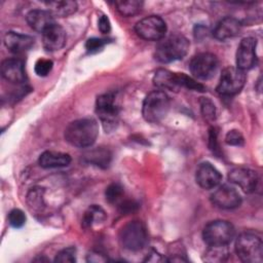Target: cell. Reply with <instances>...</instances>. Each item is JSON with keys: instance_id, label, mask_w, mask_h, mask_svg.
I'll use <instances>...</instances> for the list:
<instances>
[{"instance_id": "cell-31", "label": "cell", "mask_w": 263, "mask_h": 263, "mask_svg": "<svg viewBox=\"0 0 263 263\" xmlns=\"http://www.w3.org/2000/svg\"><path fill=\"white\" fill-rule=\"evenodd\" d=\"M8 222L14 228H21L26 223V215L20 209H13L8 214Z\"/></svg>"}, {"instance_id": "cell-25", "label": "cell", "mask_w": 263, "mask_h": 263, "mask_svg": "<svg viewBox=\"0 0 263 263\" xmlns=\"http://www.w3.org/2000/svg\"><path fill=\"white\" fill-rule=\"evenodd\" d=\"M116 9L123 16H133L138 14L143 7V2L139 0H128V1H117L115 3Z\"/></svg>"}, {"instance_id": "cell-23", "label": "cell", "mask_w": 263, "mask_h": 263, "mask_svg": "<svg viewBox=\"0 0 263 263\" xmlns=\"http://www.w3.org/2000/svg\"><path fill=\"white\" fill-rule=\"evenodd\" d=\"M84 159L92 163L97 166L106 168L108 167L110 161H111V153L108 149L103 148V147H98L91 150H88L87 152L84 153Z\"/></svg>"}, {"instance_id": "cell-11", "label": "cell", "mask_w": 263, "mask_h": 263, "mask_svg": "<svg viewBox=\"0 0 263 263\" xmlns=\"http://www.w3.org/2000/svg\"><path fill=\"white\" fill-rule=\"evenodd\" d=\"M257 40L253 37L243 38L236 50V68L241 71L253 68L257 62Z\"/></svg>"}, {"instance_id": "cell-4", "label": "cell", "mask_w": 263, "mask_h": 263, "mask_svg": "<svg viewBox=\"0 0 263 263\" xmlns=\"http://www.w3.org/2000/svg\"><path fill=\"white\" fill-rule=\"evenodd\" d=\"M237 257L246 263H261L263 260V243L261 238L252 232H243L235 241Z\"/></svg>"}, {"instance_id": "cell-7", "label": "cell", "mask_w": 263, "mask_h": 263, "mask_svg": "<svg viewBox=\"0 0 263 263\" xmlns=\"http://www.w3.org/2000/svg\"><path fill=\"white\" fill-rule=\"evenodd\" d=\"M233 225L225 220H215L208 223L202 231L204 242L210 246H227L234 237Z\"/></svg>"}, {"instance_id": "cell-32", "label": "cell", "mask_w": 263, "mask_h": 263, "mask_svg": "<svg viewBox=\"0 0 263 263\" xmlns=\"http://www.w3.org/2000/svg\"><path fill=\"white\" fill-rule=\"evenodd\" d=\"M52 66H53V63L52 61L50 60H47V59H39L36 63H35V67H34V70H35V73L40 76V77H45L47 76L50 71L52 70Z\"/></svg>"}, {"instance_id": "cell-27", "label": "cell", "mask_w": 263, "mask_h": 263, "mask_svg": "<svg viewBox=\"0 0 263 263\" xmlns=\"http://www.w3.org/2000/svg\"><path fill=\"white\" fill-rule=\"evenodd\" d=\"M227 246H210L204 260L209 262H222L228 257Z\"/></svg>"}, {"instance_id": "cell-8", "label": "cell", "mask_w": 263, "mask_h": 263, "mask_svg": "<svg viewBox=\"0 0 263 263\" xmlns=\"http://www.w3.org/2000/svg\"><path fill=\"white\" fill-rule=\"evenodd\" d=\"M246 83V74L236 67L223 69L217 86V92L221 96H234L238 93Z\"/></svg>"}, {"instance_id": "cell-18", "label": "cell", "mask_w": 263, "mask_h": 263, "mask_svg": "<svg viewBox=\"0 0 263 263\" xmlns=\"http://www.w3.org/2000/svg\"><path fill=\"white\" fill-rule=\"evenodd\" d=\"M241 30L240 22L231 16H226L222 18L213 31V35L216 39L220 41H225L227 39H231L239 34Z\"/></svg>"}, {"instance_id": "cell-21", "label": "cell", "mask_w": 263, "mask_h": 263, "mask_svg": "<svg viewBox=\"0 0 263 263\" xmlns=\"http://www.w3.org/2000/svg\"><path fill=\"white\" fill-rule=\"evenodd\" d=\"M71 162V157L67 153L57 152V151H45L38 159V163L43 168H55L64 167L69 165Z\"/></svg>"}, {"instance_id": "cell-36", "label": "cell", "mask_w": 263, "mask_h": 263, "mask_svg": "<svg viewBox=\"0 0 263 263\" xmlns=\"http://www.w3.org/2000/svg\"><path fill=\"white\" fill-rule=\"evenodd\" d=\"M98 27L101 33L108 34L111 31V24L107 15L102 14L98 20Z\"/></svg>"}, {"instance_id": "cell-1", "label": "cell", "mask_w": 263, "mask_h": 263, "mask_svg": "<svg viewBox=\"0 0 263 263\" xmlns=\"http://www.w3.org/2000/svg\"><path fill=\"white\" fill-rule=\"evenodd\" d=\"M99 135L98 122L90 117L72 121L65 129V139L72 146L86 148L91 146Z\"/></svg>"}, {"instance_id": "cell-30", "label": "cell", "mask_w": 263, "mask_h": 263, "mask_svg": "<svg viewBox=\"0 0 263 263\" xmlns=\"http://www.w3.org/2000/svg\"><path fill=\"white\" fill-rule=\"evenodd\" d=\"M76 261V249L73 247H69L60 251L55 258L54 262L58 263H74Z\"/></svg>"}, {"instance_id": "cell-34", "label": "cell", "mask_w": 263, "mask_h": 263, "mask_svg": "<svg viewBox=\"0 0 263 263\" xmlns=\"http://www.w3.org/2000/svg\"><path fill=\"white\" fill-rule=\"evenodd\" d=\"M106 44V39H102V38H89L86 43H85V48L87 50V52L89 53H96L99 52L104 45Z\"/></svg>"}, {"instance_id": "cell-24", "label": "cell", "mask_w": 263, "mask_h": 263, "mask_svg": "<svg viewBox=\"0 0 263 263\" xmlns=\"http://www.w3.org/2000/svg\"><path fill=\"white\" fill-rule=\"evenodd\" d=\"M105 219H106V214L104 210L97 204H92L84 212V215L81 220V224L83 228L87 229L97 223H102Z\"/></svg>"}, {"instance_id": "cell-3", "label": "cell", "mask_w": 263, "mask_h": 263, "mask_svg": "<svg viewBox=\"0 0 263 263\" xmlns=\"http://www.w3.org/2000/svg\"><path fill=\"white\" fill-rule=\"evenodd\" d=\"M170 106V98L164 91L153 90L146 96L143 102L142 115L146 121L157 123L165 118Z\"/></svg>"}, {"instance_id": "cell-16", "label": "cell", "mask_w": 263, "mask_h": 263, "mask_svg": "<svg viewBox=\"0 0 263 263\" xmlns=\"http://www.w3.org/2000/svg\"><path fill=\"white\" fill-rule=\"evenodd\" d=\"M153 83L159 90L177 92L182 88L181 73H174L166 69H158L154 73Z\"/></svg>"}, {"instance_id": "cell-35", "label": "cell", "mask_w": 263, "mask_h": 263, "mask_svg": "<svg viewBox=\"0 0 263 263\" xmlns=\"http://www.w3.org/2000/svg\"><path fill=\"white\" fill-rule=\"evenodd\" d=\"M218 130L216 127H211L209 130V147L211 151L217 155L220 153L219 145H218Z\"/></svg>"}, {"instance_id": "cell-5", "label": "cell", "mask_w": 263, "mask_h": 263, "mask_svg": "<svg viewBox=\"0 0 263 263\" xmlns=\"http://www.w3.org/2000/svg\"><path fill=\"white\" fill-rule=\"evenodd\" d=\"M119 241L125 250L137 252L142 250L148 241L145 224L139 220L126 223L119 231Z\"/></svg>"}, {"instance_id": "cell-20", "label": "cell", "mask_w": 263, "mask_h": 263, "mask_svg": "<svg viewBox=\"0 0 263 263\" xmlns=\"http://www.w3.org/2000/svg\"><path fill=\"white\" fill-rule=\"evenodd\" d=\"M27 23L36 32L43 33L55 22L48 10L33 9L27 14Z\"/></svg>"}, {"instance_id": "cell-17", "label": "cell", "mask_w": 263, "mask_h": 263, "mask_svg": "<svg viewBox=\"0 0 263 263\" xmlns=\"http://www.w3.org/2000/svg\"><path fill=\"white\" fill-rule=\"evenodd\" d=\"M43 47L48 51H55L61 49L66 43L65 30L54 23L42 33Z\"/></svg>"}, {"instance_id": "cell-26", "label": "cell", "mask_w": 263, "mask_h": 263, "mask_svg": "<svg viewBox=\"0 0 263 263\" xmlns=\"http://www.w3.org/2000/svg\"><path fill=\"white\" fill-rule=\"evenodd\" d=\"M43 188L34 187L32 188L27 195V202L29 208L33 212H41L44 208V199H43Z\"/></svg>"}, {"instance_id": "cell-29", "label": "cell", "mask_w": 263, "mask_h": 263, "mask_svg": "<svg viewBox=\"0 0 263 263\" xmlns=\"http://www.w3.org/2000/svg\"><path fill=\"white\" fill-rule=\"evenodd\" d=\"M199 105L203 118L210 122L214 121L216 119V107L214 103L208 98H201Z\"/></svg>"}, {"instance_id": "cell-13", "label": "cell", "mask_w": 263, "mask_h": 263, "mask_svg": "<svg viewBox=\"0 0 263 263\" xmlns=\"http://www.w3.org/2000/svg\"><path fill=\"white\" fill-rule=\"evenodd\" d=\"M211 201L220 209L231 210L240 205L241 197L233 187L222 185L211 195Z\"/></svg>"}, {"instance_id": "cell-19", "label": "cell", "mask_w": 263, "mask_h": 263, "mask_svg": "<svg viewBox=\"0 0 263 263\" xmlns=\"http://www.w3.org/2000/svg\"><path fill=\"white\" fill-rule=\"evenodd\" d=\"M4 44L9 51L13 53H23L34 45V38L29 35L10 31L4 36Z\"/></svg>"}, {"instance_id": "cell-9", "label": "cell", "mask_w": 263, "mask_h": 263, "mask_svg": "<svg viewBox=\"0 0 263 263\" xmlns=\"http://www.w3.org/2000/svg\"><path fill=\"white\" fill-rule=\"evenodd\" d=\"M135 31L141 38L151 41L161 40L166 33L165 22L158 15H149L139 21Z\"/></svg>"}, {"instance_id": "cell-15", "label": "cell", "mask_w": 263, "mask_h": 263, "mask_svg": "<svg viewBox=\"0 0 263 263\" xmlns=\"http://www.w3.org/2000/svg\"><path fill=\"white\" fill-rule=\"evenodd\" d=\"M222 176L220 172L210 162H202L198 165L195 174L196 183L203 189H213L219 185Z\"/></svg>"}, {"instance_id": "cell-6", "label": "cell", "mask_w": 263, "mask_h": 263, "mask_svg": "<svg viewBox=\"0 0 263 263\" xmlns=\"http://www.w3.org/2000/svg\"><path fill=\"white\" fill-rule=\"evenodd\" d=\"M96 113L106 133L116 129L119 121V108L113 93H103L97 98Z\"/></svg>"}, {"instance_id": "cell-2", "label": "cell", "mask_w": 263, "mask_h": 263, "mask_svg": "<svg viewBox=\"0 0 263 263\" xmlns=\"http://www.w3.org/2000/svg\"><path fill=\"white\" fill-rule=\"evenodd\" d=\"M188 39L181 34L164 36L158 41L155 48V59L163 64L183 59L189 49Z\"/></svg>"}, {"instance_id": "cell-10", "label": "cell", "mask_w": 263, "mask_h": 263, "mask_svg": "<svg viewBox=\"0 0 263 263\" xmlns=\"http://www.w3.org/2000/svg\"><path fill=\"white\" fill-rule=\"evenodd\" d=\"M218 68V59L211 52H200L195 54L189 64L191 74L200 80L212 78Z\"/></svg>"}, {"instance_id": "cell-12", "label": "cell", "mask_w": 263, "mask_h": 263, "mask_svg": "<svg viewBox=\"0 0 263 263\" xmlns=\"http://www.w3.org/2000/svg\"><path fill=\"white\" fill-rule=\"evenodd\" d=\"M228 179L231 183L239 186L247 193L255 191L259 181L257 173L245 166L232 168L228 174Z\"/></svg>"}, {"instance_id": "cell-37", "label": "cell", "mask_w": 263, "mask_h": 263, "mask_svg": "<svg viewBox=\"0 0 263 263\" xmlns=\"http://www.w3.org/2000/svg\"><path fill=\"white\" fill-rule=\"evenodd\" d=\"M138 208V204L133 201V200H125V201H121L119 204V211L123 214V213H130L136 211V209Z\"/></svg>"}, {"instance_id": "cell-33", "label": "cell", "mask_w": 263, "mask_h": 263, "mask_svg": "<svg viewBox=\"0 0 263 263\" xmlns=\"http://www.w3.org/2000/svg\"><path fill=\"white\" fill-rule=\"evenodd\" d=\"M225 142L231 146H242L245 143V139L239 130L231 129L226 134Z\"/></svg>"}, {"instance_id": "cell-22", "label": "cell", "mask_w": 263, "mask_h": 263, "mask_svg": "<svg viewBox=\"0 0 263 263\" xmlns=\"http://www.w3.org/2000/svg\"><path fill=\"white\" fill-rule=\"evenodd\" d=\"M46 6L53 17H67L77 10V3L71 0L49 1L46 3Z\"/></svg>"}, {"instance_id": "cell-28", "label": "cell", "mask_w": 263, "mask_h": 263, "mask_svg": "<svg viewBox=\"0 0 263 263\" xmlns=\"http://www.w3.org/2000/svg\"><path fill=\"white\" fill-rule=\"evenodd\" d=\"M123 187L119 183H112L110 184L105 191L106 200L109 203H115L119 201L123 195Z\"/></svg>"}, {"instance_id": "cell-14", "label": "cell", "mask_w": 263, "mask_h": 263, "mask_svg": "<svg viewBox=\"0 0 263 263\" xmlns=\"http://www.w3.org/2000/svg\"><path fill=\"white\" fill-rule=\"evenodd\" d=\"M2 77L11 83H23L27 79L25 66L22 60L9 58L1 64Z\"/></svg>"}, {"instance_id": "cell-38", "label": "cell", "mask_w": 263, "mask_h": 263, "mask_svg": "<svg viewBox=\"0 0 263 263\" xmlns=\"http://www.w3.org/2000/svg\"><path fill=\"white\" fill-rule=\"evenodd\" d=\"M87 261H89V262H105V261H107V258L103 254L92 251L87 255Z\"/></svg>"}]
</instances>
